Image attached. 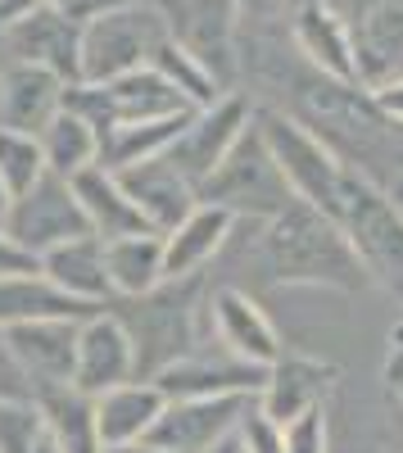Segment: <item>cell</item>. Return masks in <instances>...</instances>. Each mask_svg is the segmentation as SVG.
<instances>
[{"mask_svg":"<svg viewBox=\"0 0 403 453\" xmlns=\"http://www.w3.org/2000/svg\"><path fill=\"white\" fill-rule=\"evenodd\" d=\"M263 258L277 281H326L340 290H358L368 281V268L354 254L349 236L340 232V222L304 200H295L268 222Z\"/></svg>","mask_w":403,"mask_h":453,"instance_id":"obj_1","label":"cell"},{"mask_svg":"<svg viewBox=\"0 0 403 453\" xmlns=\"http://www.w3.org/2000/svg\"><path fill=\"white\" fill-rule=\"evenodd\" d=\"M114 309L123 326L132 331L136 345V381H155L163 367L177 358H186L200 349V326H195V277L186 281H163L159 290L141 295V299H114Z\"/></svg>","mask_w":403,"mask_h":453,"instance_id":"obj_2","label":"cell"},{"mask_svg":"<svg viewBox=\"0 0 403 453\" xmlns=\"http://www.w3.org/2000/svg\"><path fill=\"white\" fill-rule=\"evenodd\" d=\"M172 42V23L159 0L109 10L82 23V82H114L136 68H150L155 55Z\"/></svg>","mask_w":403,"mask_h":453,"instance_id":"obj_3","label":"cell"},{"mask_svg":"<svg viewBox=\"0 0 403 453\" xmlns=\"http://www.w3.org/2000/svg\"><path fill=\"white\" fill-rule=\"evenodd\" d=\"M295 200L300 196L290 191V181H285L277 155L268 150L259 123H249L240 132V141L232 145V155L217 164V173L200 186V204H223L236 218L240 213H254V218H263V222H272L277 213H285Z\"/></svg>","mask_w":403,"mask_h":453,"instance_id":"obj_4","label":"cell"},{"mask_svg":"<svg viewBox=\"0 0 403 453\" xmlns=\"http://www.w3.org/2000/svg\"><path fill=\"white\" fill-rule=\"evenodd\" d=\"M254 123H259L268 150L277 155L290 191H295L304 204L322 209L326 218H336L340 209V196H345V177L349 168L326 150V141L317 132H308L304 123L285 119L281 109H254Z\"/></svg>","mask_w":403,"mask_h":453,"instance_id":"obj_5","label":"cell"},{"mask_svg":"<svg viewBox=\"0 0 403 453\" xmlns=\"http://www.w3.org/2000/svg\"><path fill=\"white\" fill-rule=\"evenodd\" d=\"M336 222L349 236L354 254L362 258V268L376 273L394 295H403V218L394 213V204L381 191H372L362 177L349 173Z\"/></svg>","mask_w":403,"mask_h":453,"instance_id":"obj_6","label":"cell"},{"mask_svg":"<svg viewBox=\"0 0 403 453\" xmlns=\"http://www.w3.org/2000/svg\"><path fill=\"white\" fill-rule=\"evenodd\" d=\"M5 232H10L23 250H32L36 258L50 254V250H59V245H68V241L95 236L91 222H87V213H82L78 191H72V181L59 177V173H46L27 196L14 200Z\"/></svg>","mask_w":403,"mask_h":453,"instance_id":"obj_7","label":"cell"},{"mask_svg":"<svg viewBox=\"0 0 403 453\" xmlns=\"http://www.w3.org/2000/svg\"><path fill=\"white\" fill-rule=\"evenodd\" d=\"M259 403L254 395H217V399H168L159 412V422L150 426L141 444H155L163 453H209L236 426L245 422V412Z\"/></svg>","mask_w":403,"mask_h":453,"instance_id":"obj_8","label":"cell"},{"mask_svg":"<svg viewBox=\"0 0 403 453\" xmlns=\"http://www.w3.org/2000/svg\"><path fill=\"white\" fill-rule=\"evenodd\" d=\"M268 372L272 367L245 363L232 349L217 345V340H204L200 349H191L186 358L163 367L155 376V386L168 399H217V395H254L259 399L263 386H268Z\"/></svg>","mask_w":403,"mask_h":453,"instance_id":"obj_9","label":"cell"},{"mask_svg":"<svg viewBox=\"0 0 403 453\" xmlns=\"http://www.w3.org/2000/svg\"><path fill=\"white\" fill-rule=\"evenodd\" d=\"M254 123V109L236 96V91H227L217 104H209V109H195V119H191V127L177 136V145L168 150V164L186 177L195 191L217 173V164H223L227 155H232V145L240 141V132Z\"/></svg>","mask_w":403,"mask_h":453,"instance_id":"obj_10","label":"cell"},{"mask_svg":"<svg viewBox=\"0 0 403 453\" xmlns=\"http://www.w3.org/2000/svg\"><path fill=\"white\" fill-rule=\"evenodd\" d=\"M78 331H82L78 318L5 326V349H10L14 367L23 372V381L32 386V395L72 386V372H78Z\"/></svg>","mask_w":403,"mask_h":453,"instance_id":"obj_11","label":"cell"},{"mask_svg":"<svg viewBox=\"0 0 403 453\" xmlns=\"http://www.w3.org/2000/svg\"><path fill=\"white\" fill-rule=\"evenodd\" d=\"M354 32L358 87L376 91L403 78V0H354L345 10Z\"/></svg>","mask_w":403,"mask_h":453,"instance_id":"obj_12","label":"cell"},{"mask_svg":"<svg viewBox=\"0 0 403 453\" xmlns=\"http://www.w3.org/2000/svg\"><path fill=\"white\" fill-rule=\"evenodd\" d=\"M127 381H136L132 331L123 326V318L114 309H100L78 331V372H72V390H82L87 399H100V395L118 390Z\"/></svg>","mask_w":403,"mask_h":453,"instance_id":"obj_13","label":"cell"},{"mask_svg":"<svg viewBox=\"0 0 403 453\" xmlns=\"http://www.w3.org/2000/svg\"><path fill=\"white\" fill-rule=\"evenodd\" d=\"M5 42H10L14 59L55 68L64 82H82V23L68 19L64 10H55V5L32 10L23 23L5 27Z\"/></svg>","mask_w":403,"mask_h":453,"instance_id":"obj_14","label":"cell"},{"mask_svg":"<svg viewBox=\"0 0 403 453\" xmlns=\"http://www.w3.org/2000/svg\"><path fill=\"white\" fill-rule=\"evenodd\" d=\"M168 10V23H172V36L186 46L217 82L227 87V73H232V36H236V5L232 0H159Z\"/></svg>","mask_w":403,"mask_h":453,"instance_id":"obj_15","label":"cell"},{"mask_svg":"<svg viewBox=\"0 0 403 453\" xmlns=\"http://www.w3.org/2000/svg\"><path fill=\"white\" fill-rule=\"evenodd\" d=\"M68 87H72V82H64L55 68L14 59V64L5 68V78H0V127L42 136V132L55 123V113L64 109Z\"/></svg>","mask_w":403,"mask_h":453,"instance_id":"obj_16","label":"cell"},{"mask_svg":"<svg viewBox=\"0 0 403 453\" xmlns=\"http://www.w3.org/2000/svg\"><path fill=\"white\" fill-rule=\"evenodd\" d=\"M295 46L322 68L331 82L358 87V59H354V32L336 0H304L295 10Z\"/></svg>","mask_w":403,"mask_h":453,"instance_id":"obj_17","label":"cell"},{"mask_svg":"<svg viewBox=\"0 0 403 453\" xmlns=\"http://www.w3.org/2000/svg\"><path fill=\"white\" fill-rule=\"evenodd\" d=\"M123 181V191L132 196V204L145 213L150 232L168 236L181 218H191L195 204H200V191L181 177L168 159H145V164H132L123 173H114Z\"/></svg>","mask_w":403,"mask_h":453,"instance_id":"obj_18","label":"cell"},{"mask_svg":"<svg viewBox=\"0 0 403 453\" xmlns=\"http://www.w3.org/2000/svg\"><path fill=\"white\" fill-rule=\"evenodd\" d=\"M209 331L223 349H232L236 358L245 363H259V367H272L281 363V345H277V331L268 322V313L254 304L245 290H217L209 299Z\"/></svg>","mask_w":403,"mask_h":453,"instance_id":"obj_19","label":"cell"},{"mask_svg":"<svg viewBox=\"0 0 403 453\" xmlns=\"http://www.w3.org/2000/svg\"><path fill=\"white\" fill-rule=\"evenodd\" d=\"M232 222H236V213L223 204H195V213L181 218L163 236V277L168 281L200 277V268L232 236Z\"/></svg>","mask_w":403,"mask_h":453,"instance_id":"obj_20","label":"cell"},{"mask_svg":"<svg viewBox=\"0 0 403 453\" xmlns=\"http://www.w3.org/2000/svg\"><path fill=\"white\" fill-rule=\"evenodd\" d=\"M168 408V395L155 381H127L118 390H109L95 399V426H100V444L104 449H123V444H141L150 435V426L159 422V412Z\"/></svg>","mask_w":403,"mask_h":453,"instance_id":"obj_21","label":"cell"},{"mask_svg":"<svg viewBox=\"0 0 403 453\" xmlns=\"http://www.w3.org/2000/svg\"><path fill=\"white\" fill-rule=\"evenodd\" d=\"M42 273L72 299H82V304H95V309L114 304V281H109L100 236H82V241H68V245L42 254Z\"/></svg>","mask_w":403,"mask_h":453,"instance_id":"obj_22","label":"cell"},{"mask_svg":"<svg viewBox=\"0 0 403 453\" xmlns=\"http://www.w3.org/2000/svg\"><path fill=\"white\" fill-rule=\"evenodd\" d=\"M72 191L82 200V213L91 222V232L100 241H123V236H136V232H150L145 213L132 204V196L123 191V181L109 173V168H87L72 177Z\"/></svg>","mask_w":403,"mask_h":453,"instance_id":"obj_23","label":"cell"},{"mask_svg":"<svg viewBox=\"0 0 403 453\" xmlns=\"http://www.w3.org/2000/svg\"><path fill=\"white\" fill-rule=\"evenodd\" d=\"M95 304H82L72 299L68 290H59L46 273H32V277H5L0 281V331L19 326V322H46V318H95Z\"/></svg>","mask_w":403,"mask_h":453,"instance_id":"obj_24","label":"cell"},{"mask_svg":"<svg viewBox=\"0 0 403 453\" xmlns=\"http://www.w3.org/2000/svg\"><path fill=\"white\" fill-rule=\"evenodd\" d=\"M326 381H331V367L308 363V358H281L268 372V386L259 395V408L268 412L272 422L290 426L295 418H304V412L322 408Z\"/></svg>","mask_w":403,"mask_h":453,"instance_id":"obj_25","label":"cell"},{"mask_svg":"<svg viewBox=\"0 0 403 453\" xmlns=\"http://www.w3.org/2000/svg\"><path fill=\"white\" fill-rule=\"evenodd\" d=\"M104 263H109V281H114V299H141V295H150L168 281L159 232H136V236H123V241H104Z\"/></svg>","mask_w":403,"mask_h":453,"instance_id":"obj_26","label":"cell"},{"mask_svg":"<svg viewBox=\"0 0 403 453\" xmlns=\"http://www.w3.org/2000/svg\"><path fill=\"white\" fill-rule=\"evenodd\" d=\"M36 403L46 412V435L59 453H104L95 426V399H87L72 386H59V390H42Z\"/></svg>","mask_w":403,"mask_h":453,"instance_id":"obj_27","label":"cell"},{"mask_svg":"<svg viewBox=\"0 0 403 453\" xmlns=\"http://www.w3.org/2000/svg\"><path fill=\"white\" fill-rule=\"evenodd\" d=\"M36 141H42L46 168L59 173V177H68V181L100 164V132L82 119V113H72V109H59L55 123Z\"/></svg>","mask_w":403,"mask_h":453,"instance_id":"obj_28","label":"cell"},{"mask_svg":"<svg viewBox=\"0 0 403 453\" xmlns=\"http://www.w3.org/2000/svg\"><path fill=\"white\" fill-rule=\"evenodd\" d=\"M50 168H46V155H42V141L27 136V132H14V127H0V181L10 186V196H27L36 181H42Z\"/></svg>","mask_w":403,"mask_h":453,"instance_id":"obj_29","label":"cell"},{"mask_svg":"<svg viewBox=\"0 0 403 453\" xmlns=\"http://www.w3.org/2000/svg\"><path fill=\"white\" fill-rule=\"evenodd\" d=\"M46 444V412L36 399L0 395V453H36Z\"/></svg>","mask_w":403,"mask_h":453,"instance_id":"obj_30","label":"cell"},{"mask_svg":"<svg viewBox=\"0 0 403 453\" xmlns=\"http://www.w3.org/2000/svg\"><path fill=\"white\" fill-rule=\"evenodd\" d=\"M236 435H240L245 453H285V426L272 422L259 403L245 412V422L236 426Z\"/></svg>","mask_w":403,"mask_h":453,"instance_id":"obj_31","label":"cell"},{"mask_svg":"<svg viewBox=\"0 0 403 453\" xmlns=\"http://www.w3.org/2000/svg\"><path fill=\"white\" fill-rule=\"evenodd\" d=\"M285 453H326V418L322 408L304 412L285 426Z\"/></svg>","mask_w":403,"mask_h":453,"instance_id":"obj_32","label":"cell"},{"mask_svg":"<svg viewBox=\"0 0 403 453\" xmlns=\"http://www.w3.org/2000/svg\"><path fill=\"white\" fill-rule=\"evenodd\" d=\"M32 273H42V258L32 250H23L10 232H0V281L5 277H32Z\"/></svg>","mask_w":403,"mask_h":453,"instance_id":"obj_33","label":"cell"},{"mask_svg":"<svg viewBox=\"0 0 403 453\" xmlns=\"http://www.w3.org/2000/svg\"><path fill=\"white\" fill-rule=\"evenodd\" d=\"M46 5L64 10L68 19H78V23H91V19H100V14H109V10L136 5V0H46Z\"/></svg>","mask_w":403,"mask_h":453,"instance_id":"obj_34","label":"cell"},{"mask_svg":"<svg viewBox=\"0 0 403 453\" xmlns=\"http://www.w3.org/2000/svg\"><path fill=\"white\" fill-rule=\"evenodd\" d=\"M0 395H19V399H36L32 386L23 381V372L14 367L10 349H5V331H0Z\"/></svg>","mask_w":403,"mask_h":453,"instance_id":"obj_35","label":"cell"},{"mask_svg":"<svg viewBox=\"0 0 403 453\" xmlns=\"http://www.w3.org/2000/svg\"><path fill=\"white\" fill-rule=\"evenodd\" d=\"M372 104H376L381 119H390V123H399V127H403V78H399V82L376 87V91H372Z\"/></svg>","mask_w":403,"mask_h":453,"instance_id":"obj_36","label":"cell"},{"mask_svg":"<svg viewBox=\"0 0 403 453\" xmlns=\"http://www.w3.org/2000/svg\"><path fill=\"white\" fill-rule=\"evenodd\" d=\"M232 5H236V14H240V19L272 23V19H281V14H285L290 0H232Z\"/></svg>","mask_w":403,"mask_h":453,"instance_id":"obj_37","label":"cell"},{"mask_svg":"<svg viewBox=\"0 0 403 453\" xmlns=\"http://www.w3.org/2000/svg\"><path fill=\"white\" fill-rule=\"evenodd\" d=\"M42 5H46V0H0V32L23 23L32 10H42Z\"/></svg>","mask_w":403,"mask_h":453,"instance_id":"obj_38","label":"cell"},{"mask_svg":"<svg viewBox=\"0 0 403 453\" xmlns=\"http://www.w3.org/2000/svg\"><path fill=\"white\" fill-rule=\"evenodd\" d=\"M10 209H14V196H10V186L0 181V232H5V222H10Z\"/></svg>","mask_w":403,"mask_h":453,"instance_id":"obj_39","label":"cell"},{"mask_svg":"<svg viewBox=\"0 0 403 453\" xmlns=\"http://www.w3.org/2000/svg\"><path fill=\"white\" fill-rule=\"evenodd\" d=\"M10 64H14V50H10V42H5V32H0V78H5Z\"/></svg>","mask_w":403,"mask_h":453,"instance_id":"obj_40","label":"cell"},{"mask_svg":"<svg viewBox=\"0 0 403 453\" xmlns=\"http://www.w3.org/2000/svg\"><path fill=\"white\" fill-rule=\"evenodd\" d=\"M209 453H245V444H240V435H227L217 449H209Z\"/></svg>","mask_w":403,"mask_h":453,"instance_id":"obj_41","label":"cell"},{"mask_svg":"<svg viewBox=\"0 0 403 453\" xmlns=\"http://www.w3.org/2000/svg\"><path fill=\"white\" fill-rule=\"evenodd\" d=\"M104 453H163L155 444H123V449H104Z\"/></svg>","mask_w":403,"mask_h":453,"instance_id":"obj_42","label":"cell"},{"mask_svg":"<svg viewBox=\"0 0 403 453\" xmlns=\"http://www.w3.org/2000/svg\"><path fill=\"white\" fill-rule=\"evenodd\" d=\"M36 453H59V449H55V444H50V435H46V444H42V449H36Z\"/></svg>","mask_w":403,"mask_h":453,"instance_id":"obj_43","label":"cell"}]
</instances>
